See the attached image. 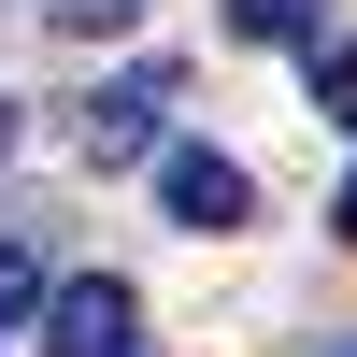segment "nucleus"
I'll return each instance as SVG.
<instances>
[{"label": "nucleus", "instance_id": "39448f33", "mask_svg": "<svg viewBox=\"0 0 357 357\" xmlns=\"http://www.w3.org/2000/svg\"><path fill=\"white\" fill-rule=\"evenodd\" d=\"M301 57H314V114H329V129H357V43H329V29H314Z\"/></svg>", "mask_w": 357, "mask_h": 357}, {"label": "nucleus", "instance_id": "6e6552de", "mask_svg": "<svg viewBox=\"0 0 357 357\" xmlns=\"http://www.w3.org/2000/svg\"><path fill=\"white\" fill-rule=\"evenodd\" d=\"M329 229H343V243H357V186H343V215H329Z\"/></svg>", "mask_w": 357, "mask_h": 357}, {"label": "nucleus", "instance_id": "1a4fd4ad", "mask_svg": "<svg viewBox=\"0 0 357 357\" xmlns=\"http://www.w3.org/2000/svg\"><path fill=\"white\" fill-rule=\"evenodd\" d=\"M0 158H15V100H0Z\"/></svg>", "mask_w": 357, "mask_h": 357}, {"label": "nucleus", "instance_id": "0eeeda50", "mask_svg": "<svg viewBox=\"0 0 357 357\" xmlns=\"http://www.w3.org/2000/svg\"><path fill=\"white\" fill-rule=\"evenodd\" d=\"M43 15H57V29H86V43H100V29H129L143 0H43Z\"/></svg>", "mask_w": 357, "mask_h": 357}, {"label": "nucleus", "instance_id": "f03ea898", "mask_svg": "<svg viewBox=\"0 0 357 357\" xmlns=\"http://www.w3.org/2000/svg\"><path fill=\"white\" fill-rule=\"evenodd\" d=\"M158 200H172V229H243L257 215L243 158H215V143H158Z\"/></svg>", "mask_w": 357, "mask_h": 357}, {"label": "nucleus", "instance_id": "423d86ee", "mask_svg": "<svg viewBox=\"0 0 357 357\" xmlns=\"http://www.w3.org/2000/svg\"><path fill=\"white\" fill-rule=\"evenodd\" d=\"M29 301H43V243H29V229H0V329H15Z\"/></svg>", "mask_w": 357, "mask_h": 357}, {"label": "nucleus", "instance_id": "9d476101", "mask_svg": "<svg viewBox=\"0 0 357 357\" xmlns=\"http://www.w3.org/2000/svg\"><path fill=\"white\" fill-rule=\"evenodd\" d=\"M343 357H357V343H343Z\"/></svg>", "mask_w": 357, "mask_h": 357}, {"label": "nucleus", "instance_id": "7ed1b4c3", "mask_svg": "<svg viewBox=\"0 0 357 357\" xmlns=\"http://www.w3.org/2000/svg\"><path fill=\"white\" fill-rule=\"evenodd\" d=\"M158 114H172V72L100 86V100H86V172H129V158H158Z\"/></svg>", "mask_w": 357, "mask_h": 357}, {"label": "nucleus", "instance_id": "f257e3e1", "mask_svg": "<svg viewBox=\"0 0 357 357\" xmlns=\"http://www.w3.org/2000/svg\"><path fill=\"white\" fill-rule=\"evenodd\" d=\"M29 314H43V357H129V329H143V301H129L114 272H72V286H43Z\"/></svg>", "mask_w": 357, "mask_h": 357}, {"label": "nucleus", "instance_id": "20e7f679", "mask_svg": "<svg viewBox=\"0 0 357 357\" xmlns=\"http://www.w3.org/2000/svg\"><path fill=\"white\" fill-rule=\"evenodd\" d=\"M229 29H243V43H314L329 0H229Z\"/></svg>", "mask_w": 357, "mask_h": 357}]
</instances>
